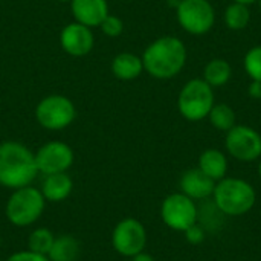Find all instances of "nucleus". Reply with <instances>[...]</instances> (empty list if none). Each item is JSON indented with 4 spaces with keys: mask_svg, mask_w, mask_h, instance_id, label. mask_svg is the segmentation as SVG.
<instances>
[{
    "mask_svg": "<svg viewBox=\"0 0 261 261\" xmlns=\"http://www.w3.org/2000/svg\"><path fill=\"white\" fill-rule=\"evenodd\" d=\"M38 174L35 153L26 145L6 141L0 144V185L18 190L31 185Z\"/></svg>",
    "mask_w": 261,
    "mask_h": 261,
    "instance_id": "1",
    "label": "nucleus"
},
{
    "mask_svg": "<svg viewBox=\"0 0 261 261\" xmlns=\"http://www.w3.org/2000/svg\"><path fill=\"white\" fill-rule=\"evenodd\" d=\"M142 63L144 70H147L153 78H174L177 73H180L187 63V47L177 37H161L145 49Z\"/></svg>",
    "mask_w": 261,
    "mask_h": 261,
    "instance_id": "2",
    "label": "nucleus"
},
{
    "mask_svg": "<svg viewBox=\"0 0 261 261\" xmlns=\"http://www.w3.org/2000/svg\"><path fill=\"white\" fill-rule=\"evenodd\" d=\"M213 196L216 208L229 217L248 214L257 202L254 187L249 182L237 177H223L219 180Z\"/></svg>",
    "mask_w": 261,
    "mask_h": 261,
    "instance_id": "3",
    "label": "nucleus"
},
{
    "mask_svg": "<svg viewBox=\"0 0 261 261\" xmlns=\"http://www.w3.org/2000/svg\"><path fill=\"white\" fill-rule=\"evenodd\" d=\"M44 208L46 199L41 191L28 185L12 191L5 206V216L12 226L24 228L34 225L43 216Z\"/></svg>",
    "mask_w": 261,
    "mask_h": 261,
    "instance_id": "4",
    "label": "nucleus"
},
{
    "mask_svg": "<svg viewBox=\"0 0 261 261\" xmlns=\"http://www.w3.org/2000/svg\"><path fill=\"white\" fill-rule=\"evenodd\" d=\"M214 107V89L202 78L190 80L180 90L177 109L180 115L191 122L208 118Z\"/></svg>",
    "mask_w": 261,
    "mask_h": 261,
    "instance_id": "5",
    "label": "nucleus"
},
{
    "mask_svg": "<svg viewBox=\"0 0 261 261\" xmlns=\"http://www.w3.org/2000/svg\"><path fill=\"white\" fill-rule=\"evenodd\" d=\"M176 11L179 24L191 35H205L214 26L216 11L210 0H180Z\"/></svg>",
    "mask_w": 261,
    "mask_h": 261,
    "instance_id": "6",
    "label": "nucleus"
},
{
    "mask_svg": "<svg viewBox=\"0 0 261 261\" xmlns=\"http://www.w3.org/2000/svg\"><path fill=\"white\" fill-rule=\"evenodd\" d=\"M75 116L76 110L73 102L61 95L43 98L35 109V118L38 124L47 130H63L73 122Z\"/></svg>",
    "mask_w": 261,
    "mask_h": 261,
    "instance_id": "7",
    "label": "nucleus"
},
{
    "mask_svg": "<svg viewBox=\"0 0 261 261\" xmlns=\"http://www.w3.org/2000/svg\"><path fill=\"white\" fill-rule=\"evenodd\" d=\"M161 219L170 229L185 232L190 226L197 223V206L194 200L184 193H174L164 199Z\"/></svg>",
    "mask_w": 261,
    "mask_h": 261,
    "instance_id": "8",
    "label": "nucleus"
},
{
    "mask_svg": "<svg viewBox=\"0 0 261 261\" xmlns=\"http://www.w3.org/2000/svg\"><path fill=\"white\" fill-rule=\"evenodd\" d=\"M112 246L122 257H135L136 254L142 252L147 246L145 226L133 217L122 219L113 228Z\"/></svg>",
    "mask_w": 261,
    "mask_h": 261,
    "instance_id": "9",
    "label": "nucleus"
},
{
    "mask_svg": "<svg viewBox=\"0 0 261 261\" xmlns=\"http://www.w3.org/2000/svg\"><path fill=\"white\" fill-rule=\"evenodd\" d=\"M226 151L237 161L252 162L261 158V135L248 125H234L226 132Z\"/></svg>",
    "mask_w": 261,
    "mask_h": 261,
    "instance_id": "10",
    "label": "nucleus"
},
{
    "mask_svg": "<svg viewBox=\"0 0 261 261\" xmlns=\"http://www.w3.org/2000/svg\"><path fill=\"white\" fill-rule=\"evenodd\" d=\"M73 150L61 141H50L35 153L38 173L44 176L66 173L73 165Z\"/></svg>",
    "mask_w": 261,
    "mask_h": 261,
    "instance_id": "11",
    "label": "nucleus"
},
{
    "mask_svg": "<svg viewBox=\"0 0 261 261\" xmlns=\"http://www.w3.org/2000/svg\"><path fill=\"white\" fill-rule=\"evenodd\" d=\"M60 41L63 49L73 57L87 55L93 47V35L90 32V28L78 21L67 24L61 31Z\"/></svg>",
    "mask_w": 261,
    "mask_h": 261,
    "instance_id": "12",
    "label": "nucleus"
},
{
    "mask_svg": "<svg viewBox=\"0 0 261 261\" xmlns=\"http://www.w3.org/2000/svg\"><path fill=\"white\" fill-rule=\"evenodd\" d=\"M216 182L208 177L199 167L187 170L180 177V193L193 200H202L213 196Z\"/></svg>",
    "mask_w": 261,
    "mask_h": 261,
    "instance_id": "13",
    "label": "nucleus"
},
{
    "mask_svg": "<svg viewBox=\"0 0 261 261\" xmlns=\"http://www.w3.org/2000/svg\"><path fill=\"white\" fill-rule=\"evenodd\" d=\"M70 6L76 21L89 28L99 26L109 15L107 0H72Z\"/></svg>",
    "mask_w": 261,
    "mask_h": 261,
    "instance_id": "14",
    "label": "nucleus"
},
{
    "mask_svg": "<svg viewBox=\"0 0 261 261\" xmlns=\"http://www.w3.org/2000/svg\"><path fill=\"white\" fill-rule=\"evenodd\" d=\"M46 202L58 203L66 200L73 191V180L67 173H57L49 174L44 177L41 188H40Z\"/></svg>",
    "mask_w": 261,
    "mask_h": 261,
    "instance_id": "15",
    "label": "nucleus"
},
{
    "mask_svg": "<svg viewBox=\"0 0 261 261\" xmlns=\"http://www.w3.org/2000/svg\"><path fill=\"white\" fill-rule=\"evenodd\" d=\"M199 168L214 182H219L228 173V159L223 151L208 148L199 158Z\"/></svg>",
    "mask_w": 261,
    "mask_h": 261,
    "instance_id": "16",
    "label": "nucleus"
},
{
    "mask_svg": "<svg viewBox=\"0 0 261 261\" xmlns=\"http://www.w3.org/2000/svg\"><path fill=\"white\" fill-rule=\"evenodd\" d=\"M142 70H144L142 58L130 52H122L116 55L112 61L113 75L122 81H130L138 78L142 73Z\"/></svg>",
    "mask_w": 261,
    "mask_h": 261,
    "instance_id": "17",
    "label": "nucleus"
},
{
    "mask_svg": "<svg viewBox=\"0 0 261 261\" xmlns=\"http://www.w3.org/2000/svg\"><path fill=\"white\" fill-rule=\"evenodd\" d=\"M80 255V242L69 234L55 237L54 245L47 254L49 261H76Z\"/></svg>",
    "mask_w": 261,
    "mask_h": 261,
    "instance_id": "18",
    "label": "nucleus"
},
{
    "mask_svg": "<svg viewBox=\"0 0 261 261\" xmlns=\"http://www.w3.org/2000/svg\"><path fill=\"white\" fill-rule=\"evenodd\" d=\"M232 76L231 64L223 58H214L211 60L205 69H203V80L214 89L225 86Z\"/></svg>",
    "mask_w": 261,
    "mask_h": 261,
    "instance_id": "19",
    "label": "nucleus"
},
{
    "mask_svg": "<svg viewBox=\"0 0 261 261\" xmlns=\"http://www.w3.org/2000/svg\"><path fill=\"white\" fill-rule=\"evenodd\" d=\"M208 118H210L211 125L220 132H229L234 125H237L236 112L228 104H214Z\"/></svg>",
    "mask_w": 261,
    "mask_h": 261,
    "instance_id": "20",
    "label": "nucleus"
},
{
    "mask_svg": "<svg viewBox=\"0 0 261 261\" xmlns=\"http://www.w3.org/2000/svg\"><path fill=\"white\" fill-rule=\"evenodd\" d=\"M251 21V11L248 5L236 3L232 2L226 11H225V23L232 31H242L245 29Z\"/></svg>",
    "mask_w": 261,
    "mask_h": 261,
    "instance_id": "21",
    "label": "nucleus"
},
{
    "mask_svg": "<svg viewBox=\"0 0 261 261\" xmlns=\"http://www.w3.org/2000/svg\"><path fill=\"white\" fill-rule=\"evenodd\" d=\"M54 240H55V236L52 231H49L47 228H37L28 237V249L35 254H41L47 257L54 245Z\"/></svg>",
    "mask_w": 261,
    "mask_h": 261,
    "instance_id": "22",
    "label": "nucleus"
},
{
    "mask_svg": "<svg viewBox=\"0 0 261 261\" xmlns=\"http://www.w3.org/2000/svg\"><path fill=\"white\" fill-rule=\"evenodd\" d=\"M243 64L252 81H261V46H254L246 52Z\"/></svg>",
    "mask_w": 261,
    "mask_h": 261,
    "instance_id": "23",
    "label": "nucleus"
},
{
    "mask_svg": "<svg viewBox=\"0 0 261 261\" xmlns=\"http://www.w3.org/2000/svg\"><path fill=\"white\" fill-rule=\"evenodd\" d=\"M99 26H101L102 32H104L107 37H112V38L119 37V35L122 34V31H124V23H122V20L118 18V17H115V15H110V14L101 21Z\"/></svg>",
    "mask_w": 261,
    "mask_h": 261,
    "instance_id": "24",
    "label": "nucleus"
},
{
    "mask_svg": "<svg viewBox=\"0 0 261 261\" xmlns=\"http://www.w3.org/2000/svg\"><path fill=\"white\" fill-rule=\"evenodd\" d=\"M5 261H49V258L46 255L35 254V252L26 249V251H17V252L11 254Z\"/></svg>",
    "mask_w": 261,
    "mask_h": 261,
    "instance_id": "25",
    "label": "nucleus"
},
{
    "mask_svg": "<svg viewBox=\"0 0 261 261\" xmlns=\"http://www.w3.org/2000/svg\"><path fill=\"white\" fill-rule=\"evenodd\" d=\"M184 234H185L187 242L191 243V245H200V243H203V240H205V231H203V228H202L200 225H197V223H194L193 226H190Z\"/></svg>",
    "mask_w": 261,
    "mask_h": 261,
    "instance_id": "26",
    "label": "nucleus"
},
{
    "mask_svg": "<svg viewBox=\"0 0 261 261\" xmlns=\"http://www.w3.org/2000/svg\"><path fill=\"white\" fill-rule=\"evenodd\" d=\"M248 93L254 98V99H261V81H252L249 84Z\"/></svg>",
    "mask_w": 261,
    "mask_h": 261,
    "instance_id": "27",
    "label": "nucleus"
},
{
    "mask_svg": "<svg viewBox=\"0 0 261 261\" xmlns=\"http://www.w3.org/2000/svg\"><path fill=\"white\" fill-rule=\"evenodd\" d=\"M132 261H156L153 258V255H150V254H147V252H139V254H136L135 257H132Z\"/></svg>",
    "mask_w": 261,
    "mask_h": 261,
    "instance_id": "28",
    "label": "nucleus"
},
{
    "mask_svg": "<svg viewBox=\"0 0 261 261\" xmlns=\"http://www.w3.org/2000/svg\"><path fill=\"white\" fill-rule=\"evenodd\" d=\"M232 2H236V3H242V5H252V3H255L257 0H232Z\"/></svg>",
    "mask_w": 261,
    "mask_h": 261,
    "instance_id": "29",
    "label": "nucleus"
},
{
    "mask_svg": "<svg viewBox=\"0 0 261 261\" xmlns=\"http://www.w3.org/2000/svg\"><path fill=\"white\" fill-rule=\"evenodd\" d=\"M258 176H260V179H261V158H260V164H258Z\"/></svg>",
    "mask_w": 261,
    "mask_h": 261,
    "instance_id": "30",
    "label": "nucleus"
},
{
    "mask_svg": "<svg viewBox=\"0 0 261 261\" xmlns=\"http://www.w3.org/2000/svg\"><path fill=\"white\" fill-rule=\"evenodd\" d=\"M58 2H63V3H66V2H72V0H58Z\"/></svg>",
    "mask_w": 261,
    "mask_h": 261,
    "instance_id": "31",
    "label": "nucleus"
},
{
    "mask_svg": "<svg viewBox=\"0 0 261 261\" xmlns=\"http://www.w3.org/2000/svg\"><path fill=\"white\" fill-rule=\"evenodd\" d=\"M258 2V6H260V11H261V0H257Z\"/></svg>",
    "mask_w": 261,
    "mask_h": 261,
    "instance_id": "32",
    "label": "nucleus"
},
{
    "mask_svg": "<svg viewBox=\"0 0 261 261\" xmlns=\"http://www.w3.org/2000/svg\"><path fill=\"white\" fill-rule=\"evenodd\" d=\"M0 249H2V237H0Z\"/></svg>",
    "mask_w": 261,
    "mask_h": 261,
    "instance_id": "33",
    "label": "nucleus"
}]
</instances>
